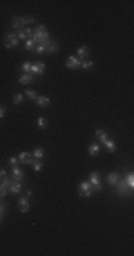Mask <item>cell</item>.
Instances as JSON below:
<instances>
[{"label": "cell", "mask_w": 134, "mask_h": 256, "mask_svg": "<svg viewBox=\"0 0 134 256\" xmlns=\"http://www.w3.org/2000/svg\"><path fill=\"white\" fill-rule=\"evenodd\" d=\"M50 38V34H49V31L46 30V27L43 24L37 26V29L33 31V37H32V40H33L34 43H37V44H42V43H44L46 40H49Z\"/></svg>", "instance_id": "6da1fadb"}, {"label": "cell", "mask_w": 134, "mask_h": 256, "mask_svg": "<svg viewBox=\"0 0 134 256\" xmlns=\"http://www.w3.org/2000/svg\"><path fill=\"white\" fill-rule=\"evenodd\" d=\"M88 184L91 185V188H93V191H94V192H99V191L103 189L100 174L97 172V171H94V172L90 174V177H88Z\"/></svg>", "instance_id": "7a4b0ae2"}, {"label": "cell", "mask_w": 134, "mask_h": 256, "mask_svg": "<svg viewBox=\"0 0 134 256\" xmlns=\"http://www.w3.org/2000/svg\"><path fill=\"white\" fill-rule=\"evenodd\" d=\"M79 195L80 196H83V198H88V196H91V194L94 192L93 191V188H91V185L88 184V181H86V182H81L79 185Z\"/></svg>", "instance_id": "3957f363"}, {"label": "cell", "mask_w": 134, "mask_h": 256, "mask_svg": "<svg viewBox=\"0 0 134 256\" xmlns=\"http://www.w3.org/2000/svg\"><path fill=\"white\" fill-rule=\"evenodd\" d=\"M116 188H117V192L120 195H123V196H126V195H128V192L130 191H133V189H130L128 188V185H127V182H126V178H120L118 179V182L116 184Z\"/></svg>", "instance_id": "277c9868"}, {"label": "cell", "mask_w": 134, "mask_h": 256, "mask_svg": "<svg viewBox=\"0 0 134 256\" xmlns=\"http://www.w3.org/2000/svg\"><path fill=\"white\" fill-rule=\"evenodd\" d=\"M19 44V38L14 33H7L6 34V38H4V46L7 49H12V47H16Z\"/></svg>", "instance_id": "5b68a950"}, {"label": "cell", "mask_w": 134, "mask_h": 256, "mask_svg": "<svg viewBox=\"0 0 134 256\" xmlns=\"http://www.w3.org/2000/svg\"><path fill=\"white\" fill-rule=\"evenodd\" d=\"M81 66V61H80L77 57L74 56H70V57L66 60V67L67 68H71V70H77L79 67Z\"/></svg>", "instance_id": "8992f818"}, {"label": "cell", "mask_w": 134, "mask_h": 256, "mask_svg": "<svg viewBox=\"0 0 134 256\" xmlns=\"http://www.w3.org/2000/svg\"><path fill=\"white\" fill-rule=\"evenodd\" d=\"M44 68H46L44 63H36V64H32V67H30V73H32L33 75H40V74H43Z\"/></svg>", "instance_id": "52a82bcc"}, {"label": "cell", "mask_w": 134, "mask_h": 256, "mask_svg": "<svg viewBox=\"0 0 134 256\" xmlns=\"http://www.w3.org/2000/svg\"><path fill=\"white\" fill-rule=\"evenodd\" d=\"M23 178H24V172H23V170L19 168V166H13V170H12V179L13 181L20 182Z\"/></svg>", "instance_id": "ba28073f"}, {"label": "cell", "mask_w": 134, "mask_h": 256, "mask_svg": "<svg viewBox=\"0 0 134 256\" xmlns=\"http://www.w3.org/2000/svg\"><path fill=\"white\" fill-rule=\"evenodd\" d=\"M19 162L24 164V165H29V164H33V155L29 152H21L19 157H17Z\"/></svg>", "instance_id": "9c48e42d"}, {"label": "cell", "mask_w": 134, "mask_h": 256, "mask_svg": "<svg viewBox=\"0 0 134 256\" xmlns=\"http://www.w3.org/2000/svg\"><path fill=\"white\" fill-rule=\"evenodd\" d=\"M88 56V50H87V46H81V47H79L77 49V58H79L80 61H83V60H86Z\"/></svg>", "instance_id": "30bf717a"}, {"label": "cell", "mask_w": 134, "mask_h": 256, "mask_svg": "<svg viewBox=\"0 0 134 256\" xmlns=\"http://www.w3.org/2000/svg\"><path fill=\"white\" fill-rule=\"evenodd\" d=\"M30 208L29 198H20L19 199V211L20 212H27Z\"/></svg>", "instance_id": "8fae6325"}, {"label": "cell", "mask_w": 134, "mask_h": 256, "mask_svg": "<svg viewBox=\"0 0 134 256\" xmlns=\"http://www.w3.org/2000/svg\"><path fill=\"white\" fill-rule=\"evenodd\" d=\"M36 103L40 108H47L49 107V104H50V98L49 97H37L36 98Z\"/></svg>", "instance_id": "7c38bea8"}, {"label": "cell", "mask_w": 134, "mask_h": 256, "mask_svg": "<svg viewBox=\"0 0 134 256\" xmlns=\"http://www.w3.org/2000/svg\"><path fill=\"white\" fill-rule=\"evenodd\" d=\"M9 191H10L12 194H19L21 191V184L19 181H13L12 179V184L9 186Z\"/></svg>", "instance_id": "4fadbf2b"}, {"label": "cell", "mask_w": 134, "mask_h": 256, "mask_svg": "<svg viewBox=\"0 0 134 256\" xmlns=\"http://www.w3.org/2000/svg\"><path fill=\"white\" fill-rule=\"evenodd\" d=\"M19 81H20V84H29V83H32L33 81V74L32 73H23V74L19 77Z\"/></svg>", "instance_id": "5bb4252c"}, {"label": "cell", "mask_w": 134, "mask_h": 256, "mask_svg": "<svg viewBox=\"0 0 134 256\" xmlns=\"http://www.w3.org/2000/svg\"><path fill=\"white\" fill-rule=\"evenodd\" d=\"M118 179H120V175L117 172H110L107 175V182H109L110 185H116L118 182Z\"/></svg>", "instance_id": "9a60e30c"}, {"label": "cell", "mask_w": 134, "mask_h": 256, "mask_svg": "<svg viewBox=\"0 0 134 256\" xmlns=\"http://www.w3.org/2000/svg\"><path fill=\"white\" fill-rule=\"evenodd\" d=\"M96 137H97V140L100 141V142H106V141L109 140V134H107L104 130H97V131H96Z\"/></svg>", "instance_id": "2e32d148"}, {"label": "cell", "mask_w": 134, "mask_h": 256, "mask_svg": "<svg viewBox=\"0 0 134 256\" xmlns=\"http://www.w3.org/2000/svg\"><path fill=\"white\" fill-rule=\"evenodd\" d=\"M21 26H24L23 24V17H13L12 19V27L20 30Z\"/></svg>", "instance_id": "e0dca14e"}, {"label": "cell", "mask_w": 134, "mask_h": 256, "mask_svg": "<svg viewBox=\"0 0 134 256\" xmlns=\"http://www.w3.org/2000/svg\"><path fill=\"white\" fill-rule=\"evenodd\" d=\"M99 152H100V145L99 144H91L90 147H88V154H90L91 157L99 155Z\"/></svg>", "instance_id": "ac0fdd59"}, {"label": "cell", "mask_w": 134, "mask_h": 256, "mask_svg": "<svg viewBox=\"0 0 134 256\" xmlns=\"http://www.w3.org/2000/svg\"><path fill=\"white\" fill-rule=\"evenodd\" d=\"M103 144H104V147L107 149H109V152H114V151H116V149H117V147H116V144H114V141L113 140H107L106 141V142H103Z\"/></svg>", "instance_id": "d6986e66"}, {"label": "cell", "mask_w": 134, "mask_h": 256, "mask_svg": "<svg viewBox=\"0 0 134 256\" xmlns=\"http://www.w3.org/2000/svg\"><path fill=\"white\" fill-rule=\"evenodd\" d=\"M32 155H33V158H36V159H39V161H40V159L43 158V155H44V149H43L42 147H39V148L34 149Z\"/></svg>", "instance_id": "ffe728a7"}, {"label": "cell", "mask_w": 134, "mask_h": 256, "mask_svg": "<svg viewBox=\"0 0 134 256\" xmlns=\"http://www.w3.org/2000/svg\"><path fill=\"white\" fill-rule=\"evenodd\" d=\"M56 51H59V44L56 42H53L49 47H47V50H46V53H49V54H53V53H56Z\"/></svg>", "instance_id": "44dd1931"}, {"label": "cell", "mask_w": 134, "mask_h": 256, "mask_svg": "<svg viewBox=\"0 0 134 256\" xmlns=\"http://www.w3.org/2000/svg\"><path fill=\"white\" fill-rule=\"evenodd\" d=\"M126 182H127V185H128V188L133 189V188H134V175H133V172H130L126 177Z\"/></svg>", "instance_id": "7402d4cb"}, {"label": "cell", "mask_w": 134, "mask_h": 256, "mask_svg": "<svg viewBox=\"0 0 134 256\" xmlns=\"http://www.w3.org/2000/svg\"><path fill=\"white\" fill-rule=\"evenodd\" d=\"M37 125H39V128H42V130H44V128H47L49 123H47V120H44L43 117H39V120H37Z\"/></svg>", "instance_id": "603a6c76"}, {"label": "cell", "mask_w": 134, "mask_h": 256, "mask_svg": "<svg viewBox=\"0 0 134 256\" xmlns=\"http://www.w3.org/2000/svg\"><path fill=\"white\" fill-rule=\"evenodd\" d=\"M46 49L47 47L44 44H37L36 47H34V51H36L37 54H43V53H46Z\"/></svg>", "instance_id": "cb8c5ba5"}, {"label": "cell", "mask_w": 134, "mask_h": 256, "mask_svg": "<svg viewBox=\"0 0 134 256\" xmlns=\"http://www.w3.org/2000/svg\"><path fill=\"white\" fill-rule=\"evenodd\" d=\"M21 101H23V94H21V93H16L14 97H13V103H14V104H20Z\"/></svg>", "instance_id": "d4e9b609"}, {"label": "cell", "mask_w": 134, "mask_h": 256, "mask_svg": "<svg viewBox=\"0 0 134 256\" xmlns=\"http://www.w3.org/2000/svg\"><path fill=\"white\" fill-rule=\"evenodd\" d=\"M24 47H26L27 50H33L34 47H36V43H34L33 40H32V38H27V40H26Z\"/></svg>", "instance_id": "484cf974"}, {"label": "cell", "mask_w": 134, "mask_h": 256, "mask_svg": "<svg viewBox=\"0 0 134 256\" xmlns=\"http://www.w3.org/2000/svg\"><path fill=\"white\" fill-rule=\"evenodd\" d=\"M26 95H27V98H30V100H34V98H37V93L34 90H27L24 93Z\"/></svg>", "instance_id": "4316f807"}, {"label": "cell", "mask_w": 134, "mask_h": 256, "mask_svg": "<svg viewBox=\"0 0 134 256\" xmlns=\"http://www.w3.org/2000/svg\"><path fill=\"white\" fill-rule=\"evenodd\" d=\"M33 165V171H36V172H39V171L43 168V162H40V161H36V162H33L32 164Z\"/></svg>", "instance_id": "83f0119b"}, {"label": "cell", "mask_w": 134, "mask_h": 256, "mask_svg": "<svg viewBox=\"0 0 134 256\" xmlns=\"http://www.w3.org/2000/svg\"><path fill=\"white\" fill-rule=\"evenodd\" d=\"M30 67H32L30 63H23V64H21V71L27 74V73H30Z\"/></svg>", "instance_id": "f1b7e54d"}, {"label": "cell", "mask_w": 134, "mask_h": 256, "mask_svg": "<svg viewBox=\"0 0 134 256\" xmlns=\"http://www.w3.org/2000/svg\"><path fill=\"white\" fill-rule=\"evenodd\" d=\"M17 38L19 40H27V36H26V31L23 29L19 30V33H17Z\"/></svg>", "instance_id": "f546056e"}, {"label": "cell", "mask_w": 134, "mask_h": 256, "mask_svg": "<svg viewBox=\"0 0 134 256\" xmlns=\"http://www.w3.org/2000/svg\"><path fill=\"white\" fill-rule=\"evenodd\" d=\"M94 66V63L93 61H81V68L83 70H87V68H90V67Z\"/></svg>", "instance_id": "4dcf8cb0"}, {"label": "cell", "mask_w": 134, "mask_h": 256, "mask_svg": "<svg viewBox=\"0 0 134 256\" xmlns=\"http://www.w3.org/2000/svg\"><path fill=\"white\" fill-rule=\"evenodd\" d=\"M36 21V19H33V17H23V24H32V23H34Z\"/></svg>", "instance_id": "1f68e13d"}, {"label": "cell", "mask_w": 134, "mask_h": 256, "mask_svg": "<svg viewBox=\"0 0 134 256\" xmlns=\"http://www.w3.org/2000/svg\"><path fill=\"white\" fill-rule=\"evenodd\" d=\"M24 31H26V36H27V38H32V37H33V30L30 29V27H27Z\"/></svg>", "instance_id": "d6a6232c"}, {"label": "cell", "mask_w": 134, "mask_h": 256, "mask_svg": "<svg viewBox=\"0 0 134 256\" xmlns=\"http://www.w3.org/2000/svg\"><path fill=\"white\" fill-rule=\"evenodd\" d=\"M17 162H19V159H17V158H10V159H9V164H10V165H13V166H17Z\"/></svg>", "instance_id": "836d02e7"}, {"label": "cell", "mask_w": 134, "mask_h": 256, "mask_svg": "<svg viewBox=\"0 0 134 256\" xmlns=\"http://www.w3.org/2000/svg\"><path fill=\"white\" fill-rule=\"evenodd\" d=\"M4 114H6V110H4V108L0 105V120H2V118L4 117Z\"/></svg>", "instance_id": "e575fe53"}, {"label": "cell", "mask_w": 134, "mask_h": 256, "mask_svg": "<svg viewBox=\"0 0 134 256\" xmlns=\"http://www.w3.org/2000/svg\"><path fill=\"white\" fill-rule=\"evenodd\" d=\"M6 177V171L4 170H0V178H4Z\"/></svg>", "instance_id": "d590c367"}, {"label": "cell", "mask_w": 134, "mask_h": 256, "mask_svg": "<svg viewBox=\"0 0 134 256\" xmlns=\"http://www.w3.org/2000/svg\"><path fill=\"white\" fill-rule=\"evenodd\" d=\"M4 211H6V209H4V205L3 203H0V214H3Z\"/></svg>", "instance_id": "8d00e7d4"}, {"label": "cell", "mask_w": 134, "mask_h": 256, "mask_svg": "<svg viewBox=\"0 0 134 256\" xmlns=\"http://www.w3.org/2000/svg\"><path fill=\"white\" fill-rule=\"evenodd\" d=\"M30 196H32V191H27L26 192V198H30Z\"/></svg>", "instance_id": "74e56055"}, {"label": "cell", "mask_w": 134, "mask_h": 256, "mask_svg": "<svg viewBox=\"0 0 134 256\" xmlns=\"http://www.w3.org/2000/svg\"><path fill=\"white\" fill-rule=\"evenodd\" d=\"M0 222H2V214H0Z\"/></svg>", "instance_id": "f35d334b"}, {"label": "cell", "mask_w": 134, "mask_h": 256, "mask_svg": "<svg viewBox=\"0 0 134 256\" xmlns=\"http://www.w3.org/2000/svg\"><path fill=\"white\" fill-rule=\"evenodd\" d=\"M0 196H2V195H0Z\"/></svg>", "instance_id": "ab89813d"}]
</instances>
